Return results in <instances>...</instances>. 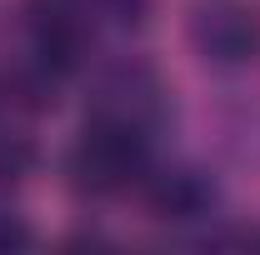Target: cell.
Instances as JSON below:
<instances>
[{"mask_svg": "<svg viewBox=\"0 0 260 255\" xmlns=\"http://www.w3.org/2000/svg\"><path fill=\"white\" fill-rule=\"evenodd\" d=\"M145 175V130L140 120L100 110L90 125L80 130L70 150V180L85 195H120Z\"/></svg>", "mask_w": 260, "mask_h": 255, "instance_id": "cell-1", "label": "cell"}, {"mask_svg": "<svg viewBox=\"0 0 260 255\" xmlns=\"http://www.w3.org/2000/svg\"><path fill=\"white\" fill-rule=\"evenodd\" d=\"M190 40L215 65L255 60L260 55V5L255 0H195Z\"/></svg>", "mask_w": 260, "mask_h": 255, "instance_id": "cell-2", "label": "cell"}, {"mask_svg": "<svg viewBox=\"0 0 260 255\" xmlns=\"http://www.w3.org/2000/svg\"><path fill=\"white\" fill-rule=\"evenodd\" d=\"M30 40L45 70H70L85 50V15L70 0H30Z\"/></svg>", "mask_w": 260, "mask_h": 255, "instance_id": "cell-3", "label": "cell"}, {"mask_svg": "<svg viewBox=\"0 0 260 255\" xmlns=\"http://www.w3.org/2000/svg\"><path fill=\"white\" fill-rule=\"evenodd\" d=\"M35 165V145L30 135L20 125H5L0 120V185H15V180H25Z\"/></svg>", "mask_w": 260, "mask_h": 255, "instance_id": "cell-4", "label": "cell"}, {"mask_svg": "<svg viewBox=\"0 0 260 255\" xmlns=\"http://www.w3.org/2000/svg\"><path fill=\"white\" fill-rule=\"evenodd\" d=\"M95 10H105V15H115V20H145V10H150V0H90Z\"/></svg>", "mask_w": 260, "mask_h": 255, "instance_id": "cell-5", "label": "cell"}, {"mask_svg": "<svg viewBox=\"0 0 260 255\" xmlns=\"http://www.w3.org/2000/svg\"><path fill=\"white\" fill-rule=\"evenodd\" d=\"M15 245H30V230H25L20 215L0 210V250H15Z\"/></svg>", "mask_w": 260, "mask_h": 255, "instance_id": "cell-6", "label": "cell"}]
</instances>
